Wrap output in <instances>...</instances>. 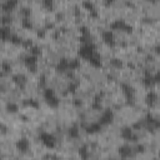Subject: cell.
<instances>
[{
    "label": "cell",
    "mask_w": 160,
    "mask_h": 160,
    "mask_svg": "<svg viewBox=\"0 0 160 160\" xmlns=\"http://www.w3.org/2000/svg\"><path fill=\"white\" fill-rule=\"evenodd\" d=\"M68 134H69V136H70L71 139H78V138L80 136V128H79L78 125H72V126L69 128Z\"/></svg>",
    "instance_id": "obj_20"
},
{
    "label": "cell",
    "mask_w": 160,
    "mask_h": 160,
    "mask_svg": "<svg viewBox=\"0 0 160 160\" xmlns=\"http://www.w3.org/2000/svg\"><path fill=\"white\" fill-rule=\"evenodd\" d=\"M88 61H89L94 68H101V65H102V64H101V58H100V55H99L98 52H96L94 56H91Z\"/></svg>",
    "instance_id": "obj_21"
},
{
    "label": "cell",
    "mask_w": 160,
    "mask_h": 160,
    "mask_svg": "<svg viewBox=\"0 0 160 160\" xmlns=\"http://www.w3.org/2000/svg\"><path fill=\"white\" fill-rule=\"evenodd\" d=\"M24 104H25L26 106H30V108H34V109H38V108L40 106V104H39L38 100H35V99H26V100L24 101Z\"/></svg>",
    "instance_id": "obj_25"
},
{
    "label": "cell",
    "mask_w": 160,
    "mask_h": 160,
    "mask_svg": "<svg viewBox=\"0 0 160 160\" xmlns=\"http://www.w3.org/2000/svg\"><path fill=\"white\" fill-rule=\"evenodd\" d=\"M1 70L4 71V72H10L11 71V65H10V62H8V61H2L1 62Z\"/></svg>",
    "instance_id": "obj_28"
},
{
    "label": "cell",
    "mask_w": 160,
    "mask_h": 160,
    "mask_svg": "<svg viewBox=\"0 0 160 160\" xmlns=\"http://www.w3.org/2000/svg\"><path fill=\"white\" fill-rule=\"evenodd\" d=\"M15 146H16V150L20 151V152H26L29 149H30V141L28 138L25 136H21L16 140L15 142Z\"/></svg>",
    "instance_id": "obj_11"
},
{
    "label": "cell",
    "mask_w": 160,
    "mask_h": 160,
    "mask_svg": "<svg viewBox=\"0 0 160 160\" xmlns=\"http://www.w3.org/2000/svg\"><path fill=\"white\" fill-rule=\"evenodd\" d=\"M120 135L125 141H136V139H138V136L134 134V130L131 126H124L121 129Z\"/></svg>",
    "instance_id": "obj_9"
},
{
    "label": "cell",
    "mask_w": 160,
    "mask_h": 160,
    "mask_svg": "<svg viewBox=\"0 0 160 160\" xmlns=\"http://www.w3.org/2000/svg\"><path fill=\"white\" fill-rule=\"evenodd\" d=\"M101 38H102V41L108 45V46H115L116 41H115V36H114V32L112 30H104L102 34H101Z\"/></svg>",
    "instance_id": "obj_12"
},
{
    "label": "cell",
    "mask_w": 160,
    "mask_h": 160,
    "mask_svg": "<svg viewBox=\"0 0 160 160\" xmlns=\"http://www.w3.org/2000/svg\"><path fill=\"white\" fill-rule=\"evenodd\" d=\"M144 149H145V148H144V145H139V146H138V152H142V151H144Z\"/></svg>",
    "instance_id": "obj_36"
},
{
    "label": "cell",
    "mask_w": 160,
    "mask_h": 160,
    "mask_svg": "<svg viewBox=\"0 0 160 160\" xmlns=\"http://www.w3.org/2000/svg\"><path fill=\"white\" fill-rule=\"evenodd\" d=\"M102 128H104V126H102L99 121H95V122H91V124H89L88 126H85V131H86L88 134L92 135V134H98V132H100Z\"/></svg>",
    "instance_id": "obj_18"
},
{
    "label": "cell",
    "mask_w": 160,
    "mask_h": 160,
    "mask_svg": "<svg viewBox=\"0 0 160 160\" xmlns=\"http://www.w3.org/2000/svg\"><path fill=\"white\" fill-rule=\"evenodd\" d=\"M144 124H145L146 129H148L149 131H151V132L156 131V130L160 128V121H159L156 118H154L151 114H148V115H146V118H145V120H144Z\"/></svg>",
    "instance_id": "obj_7"
},
{
    "label": "cell",
    "mask_w": 160,
    "mask_h": 160,
    "mask_svg": "<svg viewBox=\"0 0 160 160\" xmlns=\"http://www.w3.org/2000/svg\"><path fill=\"white\" fill-rule=\"evenodd\" d=\"M42 5L48 10H52L54 8V0H42Z\"/></svg>",
    "instance_id": "obj_30"
},
{
    "label": "cell",
    "mask_w": 160,
    "mask_h": 160,
    "mask_svg": "<svg viewBox=\"0 0 160 160\" xmlns=\"http://www.w3.org/2000/svg\"><path fill=\"white\" fill-rule=\"evenodd\" d=\"M111 64L115 65L116 68H121V66H122V62H121L119 59H112V60H111Z\"/></svg>",
    "instance_id": "obj_33"
},
{
    "label": "cell",
    "mask_w": 160,
    "mask_h": 160,
    "mask_svg": "<svg viewBox=\"0 0 160 160\" xmlns=\"http://www.w3.org/2000/svg\"><path fill=\"white\" fill-rule=\"evenodd\" d=\"M76 88H78V82H71V84H69V86H68V91L74 92V91L76 90Z\"/></svg>",
    "instance_id": "obj_32"
},
{
    "label": "cell",
    "mask_w": 160,
    "mask_h": 160,
    "mask_svg": "<svg viewBox=\"0 0 160 160\" xmlns=\"http://www.w3.org/2000/svg\"><path fill=\"white\" fill-rule=\"evenodd\" d=\"M78 152H79V156H80L81 159H89V158H90V150H89L88 145L80 146Z\"/></svg>",
    "instance_id": "obj_22"
},
{
    "label": "cell",
    "mask_w": 160,
    "mask_h": 160,
    "mask_svg": "<svg viewBox=\"0 0 160 160\" xmlns=\"http://www.w3.org/2000/svg\"><path fill=\"white\" fill-rule=\"evenodd\" d=\"M158 100H159V96H158V94H156L154 90H150V91L146 94V96H145V102H146V105L150 106V108L155 106L156 102H158Z\"/></svg>",
    "instance_id": "obj_17"
},
{
    "label": "cell",
    "mask_w": 160,
    "mask_h": 160,
    "mask_svg": "<svg viewBox=\"0 0 160 160\" xmlns=\"http://www.w3.org/2000/svg\"><path fill=\"white\" fill-rule=\"evenodd\" d=\"M110 29L111 30H119V31H124L126 34H131L132 32V26L129 25L124 19H116L110 24Z\"/></svg>",
    "instance_id": "obj_4"
},
{
    "label": "cell",
    "mask_w": 160,
    "mask_h": 160,
    "mask_svg": "<svg viewBox=\"0 0 160 160\" xmlns=\"http://www.w3.org/2000/svg\"><path fill=\"white\" fill-rule=\"evenodd\" d=\"M159 81H160V74H159L158 71H156L155 74H151V72L146 71V72H145V76H144V79H142L144 86H145V88H149V89H151V88H154L155 85H158Z\"/></svg>",
    "instance_id": "obj_5"
},
{
    "label": "cell",
    "mask_w": 160,
    "mask_h": 160,
    "mask_svg": "<svg viewBox=\"0 0 160 160\" xmlns=\"http://www.w3.org/2000/svg\"><path fill=\"white\" fill-rule=\"evenodd\" d=\"M118 152H119L120 158H122V159H126V158H130V156L134 155V150H132V148H131L130 145H128V144L121 145V146L118 149Z\"/></svg>",
    "instance_id": "obj_14"
},
{
    "label": "cell",
    "mask_w": 160,
    "mask_h": 160,
    "mask_svg": "<svg viewBox=\"0 0 160 160\" xmlns=\"http://www.w3.org/2000/svg\"><path fill=\"white\" fill-rule=\"evenodd\" d=\"M44 158H45V159H52V158H58V156H56V155H51V154H48V155H45Z\"/></svg>",
    "instance_id": "obj_37"
},
{
    "label": "cell",
    "mask_w": 160,
    "mask_h": 160,
    "mask_svg": "<svg viewBox=\"0 0 160 160\" xmlns=\"http://www.w3.org/2000/svg\"><path fill=\"white\" fill-rule=\"evenodd\" d=\"M42 96H44V100L48 104V106H50L51 109H56V108L60 106V99L58 98V95H56L54 89L46 88L44 90V92H42Z\"/></svg>",
    "instance_id": "obj_1"
},
{
    "label": "cell",
    "mask_w": 160,
    "mask_h": 160,
    "mask_svg": "<svg viewBox=\"0 0 160 160\" xmlns=\"http://www.w3.org/2000/svg\"><path fill=\"white\" fill-rule=\"evenodd\" d=\"M12 81H14L18 86H20L21 89H22V88L26 85V82H28L26 76L22 75V74H16V75H14V76H12Z\"/></svg>",
    "instance_id": "obj_19"
},
{
    "label": "cell",
    "mask_w": 160,
    "mask_h": 160,
    "mask_svg": "<svg viewBox=\"0 0 160 160\" xmlns=\"http://www.w3.org/2000/svg\"><path fill=\"white\" fill-rule=\"evenodd\" d=\"M121 90H122V94L125 95L128 102H131V104H132L134 100H135V89H134L131 85L122 82V84H121Z\"/></svg>",
    "instance_id": "obj_8"
},
{
    "label": "cell",
    "mask_w": 160,
    "mask_h": 160,
    "mask_svg": "<svg viewBox=\"0 0 160 160\" xmlns=\"http://www.w3.org/2000/svg\"><path fill=\"white\" fill-rule=\"evenodd\" d=\"M104 2H105L106 6H109V5H112L115 2V0H104Z\"/></svg>",
    "instance_id": "obj_35"
},
{
    "label": "cell",
    "mask_w": 160,
    "mask_h": 160,
    "mask_svg": "<svg viewBox=\"0 0 160 160\" xmlns=\"http://www.w3.org/2000/svg\"><path fill=\"white\" fill-rule=\"evenodd\" d=\"M22 26L26 28V29H31V28H32V24L30 22V20H29L28 18H25V19L22 20Z\"/></svg>",
    "instance_id": "obj_31"
},
{
    "label": "cell",
    "mask_w": 160,
    "mask_h": 160,
    "mask_svg": "<svg viewBox=\"0 0 160 160\" xmlns=\"http://www.w3.org/2000/svg\"><path fill=\"white\" fill-rule=\"evenodd\" d=\"M6 111L10 114H16L19 111V105L15 102H8L6 104Z\"/></svg>",
    "instance_id": "obj_24"
},
{
    "label": "cell",
    "mask_w": 160,
    "mask_h": 160,
    "mask_svg": "<svg viewBox=\"0 0 160 160\" xmlns=\"http://www.w3.org/2000/svg\"><path fill=\"white\" fill-rule=\"evenodd\" d=\"M114 118H115L114 111H112L111 109H105V110L101 112V115H100V118H99L98 121H99L102 126H106V125H110V124L114 121Z\"/></svg>",
    "instance_id": "obj_6"
},
{
    "label": "cell",
    "mask_w": 160,
    "mask_h": 160,
    "mask_svg": "<svg viewBox=\"0 0 160 160\" xmlns=\"http://www.w3.org/2000/svg\"><path fill=\"white\" fill-rule=\"evenodd\" d=\"M22 39L21 38H19L18 35H12L11 36V40H10V42L11 44H14V45H20V44H22Z\"/></svg>",
    "instance_id": "obj_29"
},
{
    "label": "cell",
    "mask_w": 160,
    "mask_h": 160,
    "mask_svg": "<svg viewBox=\"0 0 160 160\" xmlns=\"http://www.w3.org/2000/svg\"><path fill=\"white\" fill-rule=\"evenodd\" d=\"M96 52H98V51H96V46H95V44H94L92 41L82 42V45L80 46V49H79V51H78L79 56L82 58V59L86 60V61H88L91 56H94Z\"/></svg>",
    "instance_id": "obj_2"
},
{
    "label": "cell",
    "mask_w": 160,
    "mask_h": 160,
    "mask_svg": "<svg viewBox=\"0 0 160 160\" xmlns=\"http://www.w3.org/2000/svg\"><path fill=\"white\" fill-rule=\"evenodd\" d=\"M30 54H31V55H35V56L39 58V55L41 54V49H40L39 46H36V45H32V46L30 48Z\"/></svg>",
    "instance_id": "obj_26"
},
{
    "label": "cell",
    "mask_w": 160,
    "mask_h": 160,
    "mask_svg": "<svg viewBox=\"0 0 160 160\" xmlns=\"http://www.w3.org/2000/svg\"><path fill=\"white\" fill-rule=\"evenodd\" d=\"M18 5H19V0H5L1 4V9H2L4 12L10 14V12H12L16 9Z\"/></svg>",
    "instance_id": "obj_13"
},
{
    "label": "cell",
    "mask_w": 160,
    "mask_h": 160,
    "mask_svg": "<svg viewBox=\"0 0 160 160\" xmlns=\"http://www.w3.org/2000/svg\"><path fill=\"white\" fill-rule=\"evenodd\" d=\"M56 70L59 72H66L70 70V59L61 58L56 64Z\"/></svg>",
    "instance_id": "obj_15"
},
{
    "label": "cell",
    "mask_w": 160,
    "mask_h": 160,
    "mask_svg": "<svg viewBox=\"0 0 160 160\" xmlns=\"http://www.w3.org/2000/svg\"><path fill=\"white\" fill-rule=\"evenodd\" d=\"M39 140L48 149H54L56 146V144H58L56 138L52 134H50L49 131H45V130H42V131L39 132Z\"/></svg>",
    "instance_id": "obj_3"
},
{
    "label": "cell",
    "mask_w": 160,
    "mask_h": 160,
    "mask_svg": "<svg viewBox=\"0 0 160 160\" xmlns=\"http://www.w3.org/2000/svg\"><path fill=\"white\" fill-rule=\"evenodd\" d=\"M10 22H11V18H10L9 15H6V16L2 18V24H4V25H9Z\"/></svg>",
    "instance_id": "obj_34"
},
{
    "label": "cell",
    "mask_w": 160,
    "mask_h": 160,
    "mask_svg": "<svg viewBox=\"0 0 160 160\" xmlns=\"http://www.w3.org/2000/svg\"><path fill=\"white\" fill-rule=\"evenodd\" d=\"M12 35L14 34L11 32V29H10L9 25H2L0 28V40H2V41H10Z\"/></svg>",
    "instance_id": "obj_16"
},
{
    "label": "cell",
    "mask_w": 160,
    "mask_h": 160,
    "mask_svg": "<svg viewBox=\"0 0 160 160\" xmlns=\"http://www.w3.org/2000/svg\"><path fill=\"white\" fill-rule=\"evenodd\" d=\"M24 64L25 66L31 71V72H35L36 69H38V56L35 55H28L25 59H24Z\"/></svg>",
    "instance_id": "obj_10"
},
{
    "label": "cell",
    "mask_w": 160,
    "mask_h": 160,
    "mask_svg": "<svg viewBox=\"0 0 160 160\" xmlns=\"http://www.w3.org/2000/svg\"><path fill=\"white\" fill-rule=\"evenodd\" d=\"M82 8L85 9V10H88V11H90V12H92L94 15H96V12H95V5H94V2L92 1H90V0H84L82 1Z\"/></svg>",
    "instance_id": "obj_23"
},
{
    "label": "cell",
    "mask_w": 160,
    "mask_h": 160,
    "mask_svg": "<svg viewBox=\"0 0 160 160\" xmlns=\"http://www.w3.org/2000/svg\"><path fill=\"white\" fill-rule=\"evenodd\" d=\"M150 2H156V0H149Z\"/></svg>",
    "instance_id": "obj_38"
},
{
    "label": "cell",
    "mask_w": 160,
    "mask_h": 160,
    "mask_svg": "<svg viewBox=\"0 0 160 160\" xmlns=\"http://www.w3.org/2000/svg\"><path fill=\"white\" fill-rule=\"evenodd\" d=\"M80 66V61L78 59H70V70H76Z\"/></svg>",
    "instance_id": "obj_27"
}]
</instances>
